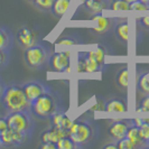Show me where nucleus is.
I'll use <instances>...</instances> for the list:
<instances>
[{"label": "nucleus", "instance_id": "2f4dec72", "mask_svg": "<svg viewBox=\"0 0 149 149\" xmlns=\"http://www.w3.org/2000/svg\"><path fill=\"white\" fill-rule=\"evenodd\" d=\"M138 112H149V95H145L140 101L139 108L137 109Z\"/></svg>", "mask_w": 149, "mask_h": 149}, {"label": "nucleus", "instance_id": "7ed1b4c3", "mask_svg": "<svg viewBox=\"0 0 149 149\" xmlns=\"http://www.w3.org/2000/svg\"><path fill=\"white\" fill-rule=\"evenodd\" d=\"M68 136L75 143L76 148H85L91 146L97 136V130L94 125L85 119L73 121L68 129Z\"/></svg>", "mask_w": 149, "mask_h": 149}, {"label": "nucleus", "instance_id": "2eb2a0df", "mask_svg": "<svg viewBox=\"0 0 149 149\" xmlns=\"http://www.w3.org/2000/svg\"><path fill=\"white\" fill-rule=\"evenodd\" d=\"M126 137L136 146V148H148L149 147V143L142 138L141 134H140L139 127L136 126L134 123L129 127Z\"/></svg>", "mask_w": 149, "mask_h": 149}, {"label": "nucleus", "instance_id": "7c9ffc66", "mask_svg": "<svg viewBox=\"0 0 149 149\" xmlns=\"http://www.w3.org/2000/svg\"><path fill=\"white\" fill-rule=\"evenodd\" d=\"M117 147H118V149H137L136 146L128 139L127 137H125L121 140L117 141Z\"/></svg>", "mask_w": 149, "mask_h": 149}, {"label": "nucleus", "instance_id": "39448f33", "mask_svg": "<svg viewBox=\"0 0 149 149\" xmlns=\"http://www.w3.org/2000/svg\"><path fill=\"white\" fill-rule=\"evenodd\" d=\"M6 119L8 121L9 129L22 132V134H28L31 137V134L35 128V121L34 116L29 111H16L9 112L6 116Z\"/></svg>", "mask_w": 149, "mask_h": 149}, {"label": "nucleus", "instance_id": "0eeeda50", "mask_svg": "<svg viewBox=\"0 0 149 149\" xmlns=\"http://www.w3.org/2000/svg\"><path fill=\"white\" fill-rule=\"evenodd\" d=\"M71 51H63V52H56L51 55L49 58V66L52 67L54 72H70L71 71Z\"/></svg>", "mask_w": 149, "mask_h": 149}, {"label": "nucleus", "instance_id": "ddd939ff", "mask_svg": "<svg viewBox=\"0 0 149 149\" xmlns=\"http://www.w3.org/2000/svg\"><path fill=\"white\" fill-rule=\"evenodd\" d=\"M68 136V131L67 130H63L57 127H52L47 130H45L43 134H40V141L42 142H56L60 140L62 137Z\"/></svg>", "mask_w": 149, "mask_h": 149}, {"label": "nucleus", "instance_id": "f704fd0d", "mask_svg": "<svg viewBox=\"0 0 149 149\" xmlns=\"http://www.w3.org/2000/svg\"><path fill=\"white\" fill-rule=\"evenodd\" d=\"M39 148L40 149H57L56 147V143L54 142H42L39 145Z\"/></svg>", "mask_w": 149, "mask_h": 149}, {"label": "nucleus", "instance_id": "f8f14e48", "mask_svg": "<svg viewBox=\"0 0 149 149\" xmlns=\"http://www.w3.org/2000/svg\"><path fill=\"white\" fill-rule=\"evenodd\" d=\"M76 71L79 73H97L102 71V67L84 53H79L76 58Z\"/></svg>", "mask_w": 149, "mask_h": 149}, {"label": "nucleus", "instance_id": "4c0bfd02", "mask_svg": "<svg viewBox=\"0 0 149 149\" xmlns=\"http://www.w3.org/2000/svg\"><path fill=\"white\" fill-rule=\"evenodd\" d=\"M75 1H76L77 3H80V5H84V3H85L88 0H75Z\"/></svg>", "mask_w": 149, "mask_h": 149}, {"label": "nucleus", "instance_id": "393cba45", "mask_svg": "<svg viewBox=\"0 0 149 149\" xmlns=\"http://www.w3.org/2000/svg\"><path fill=\"white\" fill-rule=\"evenodd\" d=\"M81 44H82L81 38L76 37L74 35H72V36H64V37L60 38L57 40V43H56L57 46H63V47H73V46Z\"/></svg>", "mask_w": 149, "mask_h": 149}, {"label": "nucleus", "instance_id": "c85d7f7f", "mask_svg": "<svg viewBox=\"0 0 149 149\" xmlns=\"http://www.w3.org/2000/svg\"><path fill=\"white\" fill-rule=\"evenodd\" d=\"M10 62V51H0V71Z\"/></svg>", "mask_w": 149, "mask_h": 149}, {"label": "nucleus", "instance_id": "cd10ccee", "mask_svg": "<svg viewBox=\"0 0 149 149\" xmlns=\"http://www.w3.org/2000/svg\"><path fill=\"white\" fill-rule=\"evenodd\" d=\"M56 147L57 149H76V146L71 139L70 136L62 137L58 141L56 142Z\"/></svg>", "mask_w": 149, "mask_h": 149}, {"label": "nucleus", "instance_id": "bb28decb", "mask_svg": "<svg viewBox=\"0 0 149 149\" xmlns=\"http://www.w3.org/2000/svg\"><path fill=\"white\" fill-rule=\"evenodd\" d=\"M55 0H35L33 6L42 13H52L53 3Z\"/></svg>", "mask_w": 149, "mask_h": 149}, {"label": "nucleus", "instance_id": "a878e982", "mask_svg": "<svg viewBox=\"0 0 149 149\" xmlns=\"http://www.w3.org/2000/svg\"><path fill=\"white\" fill-rule=\"evenodd\" d=\"M109 9L112 11H127L130 10V3L126 0H110Z\"/></svg>", "mask_w": 149, "mask_h": 149}, {"label": "nucleus", "instance_id": "f3484780", "mask_svg": "<svg viewBox=\"0 0 149 149\" xmlns=\"http://www.w3.org/2000/svg\"><path fill=\"white\" fill-rule=\"evenodd\" d=\"M108 49L105 46H102V45H99L95 48H92L88 52H85V54L89 56L91 60H93L95 63H97L100 66L103 68L105 63V57L108 55Z\"/></svg>", "mask_w": 149, "mask_h": 149}, {"label": "nucleus", "instance_id": "20e7f679", "mask_svg": "<svg viewBox=\"0 0 149 149\" xmlns=\"http://www.w3.org/2000/svg\"><path fill=\"white\" fill-rule=\"evenodd\" d=\"M52 52L44 44H38L24 49L22 57L26 65L31 70H40L49 62Z\"/></svg>", "mask_w": 149, "mask_h": 149}, {"label": "nucleus", "instance_id": "f257e3e1", "mask_svg": "<svg viewBox=\"0 0 149 149\" xmlns=\"http://www.w3.org/2000/svg\"><path fill=\"white\" fill-rule=\"evenodd\" d=\"M61 109H63L62 99L56 92L51 90L31 102L30 112L38 119H51L53 114Z\"/></svg>", "mask_w": 149, "mask_h": 149}, {"label": "nucleus", "instance_id": "4be33fe9", "mask_svg": "<svg viewBox=\"0 0 149 149\" xmlns=\"http://www.w3.org/2000/svg\"><path fill=\"white\" fill-rule=\"evenodd\" d=\"M116 82L122 91H126L128 89V85H129V70H128L127 66L122 67L118 72L117 77H116Z\"/></svg>", "mask_w": 149, "mask_h": 149}, {"label": "nucleus", "instance_id": "6e6552de", "mask_svg": "<svg viewBox=\"0 0 149 149\" xmlns=\"http://www.w3.org/2000/svg\"><path fill=\"white\" fill-rule=\"evenodd\" d=\"M131 125H134V120H113L108 129V134L112 139V141L117 142L122 138H125L127 136L128 129Z\"/></svg>", "mask_w": 149, "mask_h": 149}, {"label": "nucleus", "instance_id": "ea45409f", "mask_svg": "<svg viewBox=\"0 0 149 149\" xmlns=\"http://www.w3.org/2000/svg\"><path fill=\"white\" fill-rule=\"evenodd\" d=\"M141 1H143L145 3H147V5L149 6V0H141Z\"/></svg>", "mask_w": 149, "mask_h": 149}, {"label": "nucleus", "instance_id": "9b49d317", "mask_svg": "<svg viewBox=\"0 0 149 149\" xmlns=\"http://www.w3.org/2000/svg\"><path fill=\"white\" fill-rule=\"evenodd\" d=\"M22 86L24 89L26 97H28L30 102H33L34 100H36L40 95H43V94L51 91L48 85H46L43 82H39V81H29V82L22 84Z\"/></svg>", "mask_w": 149, "mask_h": 149}, {"label": "nucleus", "instance_id": "423d86ee", "mask_svg": "<svg viewBox=\"0 0 149 149\" xmlns=\"http://www.w3.org/2000/svg\"><path fill=\"white\" fill-rule=\"evenodd\" d=\"M39 43V35L35 29L31 27L24 25L17 33V44L22 49L29 48L31 46Z\"/></svg>", "mask_w": 149, "mask_h": 149}, {"label": "nucleus", "instance_id": "5701e85b", "mask_svg": "<svg viewBox=\"0 0 149 149\" xmlns=\"http://www.w3.org/2000/svg\"><path fill=\"white\" fill-rule=\"evenodd\" d=\"M132 120H134V125L139 127L141 137L149 143V119L137 118V119H132Z\"/></svg>", "mask_w": 149, "mask_h": 149}, {"label": "nucleus", "instance_id": "c756f323", "mask_svg": "<svg viewBox=\"0 0 149 149\" xmlns=\"http://www.w3.org/2000/svg\"><path fill=\"white\" fill-rule=\"evenodd\" d=\"M130 10L145 11V10H149V6L147 3H145L143 1H141V0H136V1L130 3Z\"/></svg>", "mask_w": 149, "mask_h": 149}, {"label": "nucleus", "instance_id": "79ce46f5", "mask_svg": "<svg viewBox=\"0 0 149 149\" xmlns=\"http://www.w3.org/2000/svg\"><path fill=\"white\" fill-rule=\"evenodd\" d=\"M126 1H128L129 3H131V2H134V1H136V0H126Z\"/></svg>", "mask_w": 149, "mask_h": 149}, {"label": "nucleus", "instance_id": "473e14b6", "mask_svg": "<svg viewBox=\"0 0 149 149\" xmlns=\"http://www.w3.org/2000/svg\"><path fill=\"white\" fill-rule=\"evenodd\" d=\"M8 129H9V126H8V121L6 117H0V137L5 134Z\"/></svg>", "mask_w": 149, "mask_h": 149}, {"label": "nucleus", "instance_id": "9d476101", "mask_svg": "<svg viewBox=\"0 0 149 149\" xmlns=\"http://www.w3.org/2000/svg\"><path fill=\"white\" fill-rule=\"evenodd\" d=\"M30 139V136L28 134L17 132L11 129H8L5 134L0 137L1 148L3 147H18L22 146V143L27 142Z\"/></svg>", "mask_w": 149, "mask_h": 149}, {"label": "nucleus", "instance_id": "e433bc0d", "mask_svg": "<svg viewBox=\"0 0 149 149\" xmlns=\"http://www.w3.org/2000/svg\"><path fill=\"white\" fill-rule=\"evenodd\" d=\"M118 147H117V142L113 141L112 143H108V145H105V146H103V149H117Z\"/></svg>", "mask_w": 149, "mask_h": 149}, {"label": "nucleus", "instance_id": "c9c22d12", "mask_svg": "<svg viewBox=\"0 0 149 149\" xmlns=\"http://www.w3.org/2000/svg\"><path fill=\"white\" fill-rule=\"evenodd\" d=\"M5 89H6V84L0 80V101H1V99H2V95H3Z\"/></svg>", "mask_w": 149, "mask_h": 149}, {"label": "nucleus", "instance_id": "dca6fc26", "mask_svg": "<svg viewBox=\"0 0 149 149\" xmlns=\"http://www.w3.org/2000/svg\"><path fill=\"white\" fill-rule=\"evenodd\" d=\"M15 38L8 27L0 26V51H10L14 46Z\"/></svg>", "mask_w": 149, "mask_h": 149}, {"label": "nucleus", "instance_id": "a19ab883", "mask_svg": "<svg viewBox=\"0 0 149 149\" xmlns=\"http://www.w3.org/2000/svg\"><path fill=\"white\" fill-rule=\"evenodd\" d=\"M26 1H27V2H29V3H31V5H33V2H34L35 0H26Z\"/></svg>", "mask_w": 149, "mask_h": 149}, {"label": "nucleus", "instance_id": "a211bd4d", "mask_svg": "<svg viewBox=\"0 0 149 149\" xmlns=\"http://www.w3.org/2000/svg\"><path fill=\"white\" fill-rule=\"evenodd\" d=\"M113 30H114V34L120 42L123 44H127L128 40H129V22L127 19L117 22Z\"/></svg>", "mask_w": 149, "mask_h": 149}, {"label": "nucleus", "instance_id": "58836bf2", "mask_svg": "<svg viewBox=\"0 0 149 149\" xmlns=\"http://www.w3.org/2000/svg\"><path fill=\"white\" fill-rule=\"evenodd\" d=\"M97 1H101V2H104V3H110V0H97Z\"/></svg>", "mask_w": 149, "mask_h": 149}, {"label": "nucleus", "instance_id": "1a4fd4ad", "mask_svg": "<svg viewBox=\"0 0 149 149\" xmlns=\"http://www.w3.org/2000/svg\"><path fill=\"white\" fill-rule=\"evenodd\" d=\"M90 20L95 22V26L92 27V30L97 34V35H105L108 33H110L111 30L114 29L116 26V19H112L109 17H105L102 14H97V15H92L90 17Z\"/></svg>", "mask_w": 149, "mask_h": 149}, {"label": "nucleus", "instance_id": "4468645a", "mask_svg": "<svg viewBox=\"0 0 149 149\" xmlns=\"http://www.w3.org/2000/svg\"><path fill=\"white\" fill-rule=\"evenodd\" d=\"M51 123L54 127H57L60 129L68 131V129L71 128L72 123H73V120L67 116L63 109H61L55 114H53V117L51 118Z\"/></svg>", "mask_w": 149, "mask_h": 149}, {"label": "nucleus", "instance_id": "f03ea898", "mask_svg": "<svg viewBox=\"0 0 149 149\" xmlns=\"http://www.w3.org/2000/svg\"><path fill=\"white\" fill-rule=\"evenodd\" d=\"M1 102L7 113L16 111H29L31 102L26 97L24 89L19 84H8L3 92Z\"/></svg>", "mask_w": 149, "mask_h": 149}, {"label": "nucleus", "instance_id": "b1692460", "mask_svg": "<svg viewBox=\"0 0 149 149\" xmlns=\"http://www.w3.org/2000/svg\"><path fill=\"white\" fill-rule=\"evenodd\" d=\"M137 89L142 95H149V73L139 75L137 81Z\"/></svg>", "mask_w": 149, "mask_h": 149}, {"label": "nucleus", "instance_id": "412c9836", "mask_svg": "<svg viewBox=\"0 0 149 149\" xmlns=\"http://www.w3.org/2000/svg\"><path fill=\"white\" fill-rule=\"evenodd\" d=\"M84 7L89 11V14L97 15V14H102V11L105 9H109V5L97 0H88L84 3Z\"/></svg>", "mask_w": 149, "mask_h": 149}, {"label": "nucleus", "instance_id": "6ab92c4d", "mask_svg": "<svg viewBox=\"0 0 149 149\" xmlns=\"http://www.w3.org/2000/svg\"><path fill=\"white\" fill-rule=\"evenodd\" d=\"M71 3H72V0H55L53 3L52 14L56 18L64 17L67 13V10L70 9Z\"/></svg>", "mask_w": 149, "mask_h": 149}, {"label": "nucleus", "instance_id": "72a5a7b5", "mask_svg": "<svg viewBox=\"0 0 149 149\" xmlns=\"http://www.w3.org/2000/svg\"><path fill=\"white\" fill-rule=\"evenodd\" d=\"M138 24L140 25V27H142L143 29L149 30V16H145L138 19Z\"/></svg>", "mask_w": 149, "mask_h": 149}, {"label": "nucleus", "instance_id": "aec40b11", "mask_svg": "<svg viewBox=\"0 0 149 149\" xmlns=\"http://www.w3.org/2000/svg\"><path fill=\"white\" fill-rule=\"evenodd\" d=\"M104 110L109 113H123L127 112V105L120 99H112L105 103Z\"/></svg>", "mask_w": 149, "mask_h": 149}]
</instances>
